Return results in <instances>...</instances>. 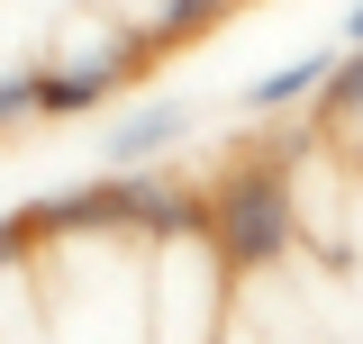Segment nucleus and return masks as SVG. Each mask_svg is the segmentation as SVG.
Returning <instances> with one entry per match:
<instances>
[{
	"label": "nucleus",
	"instance_id": "obj_4",
	"mask_svg": "<svg viewBox=\"0 0 363 344\" xmlns=\"http://www.w3.org/2000/svg\"><path fill=\"white\" fill-rule=\"evenodd\" d=\"M327 64H336V45H309V55H300V64H272V73H255V82H245V109H300V100H309L318 82H327Z\"/></svg>",
	"mask_w": 363,
	"mask_h": 344
},
{
	"label": "nucleus",
	"instance_id": "obj_3",
	"mask_svg": "<svg viewBox=\"0 0 363 344\" xmlns=\"http://www.w3.org/2000/svg\"><path fill=\"white\" fill-rule=\"evenodd\" d=\"M182 136H191V100H145L128 118H109L100 154H109V172H128V164H164Z\"/></svg>",
	"mask_w": 363,
	"mask_h": 344
},
{
	"label": "nucleus",
	"instance_id": "obj_1",
	"mask_svg": "<svg viewBox=\"0 0 363 344\" xmlns=\"http://www.w3.org/2000/svg\"><path fill=\"white\" fill-rule=\"evenodd\" d=\"M200 236H209V254H218L227 272H272V263H291V245H300V190H291V164L272 154V164L227 172L218 190L200 200Z\"/></svg>",
	"mask_w": 363,
	"mask_h": 344
},
{
	"label": "nucleus",
	"instance_id": "obj_2",
	"mask_svg": "<svg viewBox=\"0 0 363 344\" xmlns=\"http://www.w3.org/2000/svg\"><path fill=\"white\" fill-rule=\"evenodd\" d=\"M109 227L145 236V245H182V236H200V190L164 181L155 164H128V172H109Z\"/></svg>",
	"mask_w": 363,
	"mask_h": 344
},
{
	"label": "nucleus",
	"instance_id": "obj_7",
	"mask_svg": "<svg viewBox=\"0 0 363 344\" xmlns=\"http://www.w3.org/2000/svg\"><path fill=\"white\" fill-rule=\"evenodd\" d=\"M28 118H37V64L0 73V127H28Z\"/></svg>",
	"mask_w": 363,
	"mask_h": 344
},
{
	"label": "nucleus",
	"instance_id": "obj_6",
	"mask_svg": "<svg viewBox=\"0 0 363 344\" xmlns=\"http://www.w3.org/2000/svg\"><path fill=\"white\" fill-rule=\"evenodd\" d=\"M227 9H236V0H164L155 28H145V45H155V55H164V45H191V37H209Z\"/></svg>",
	"mask_w": 363,
	"mask_h": 344
},
{
	"label": "nucleus",
	"instance_id": "obj_5",
	"mask_svg": "<svg viewBox=\"0 0 363 344\" xmlns=\"http://www.w3.org/2000/svg\"><path fill=\"white\" fill-rule=\"evenodd\" d=\"M318 109V127H345V136H363V45H336V64H327V82L309 91Z\"/></svg>",
	"mask_w": 363,
	"mask_h": 344
},
{
	"label": "nucleus",
	"instance_id": "obj_8",
	"mask_svg": "<svg viewBox=\"0 0 363 344\" xmlns=\"http://www.w3.org/2000/svg\"><path fill=\"white\" fill-rule=\"evenodd\" d=\"M345 45H363V0H354V9H345Z\"/></svg>",
	"mask_w": 363,
	"mask_h": 344
}]
</instances>
